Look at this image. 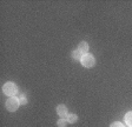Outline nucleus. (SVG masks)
<instances>
[{
	"mask_svg": "<svg viewBox=\"0 0 132 127\" xmlns=\"http://www.w3.org/2000/svg\"><path fill=\"white\" fill-rule=\"evenodd\" d=\"M3 92L4 94H6L7 97H14L16 93H18V86L15 85L14 83H6L5 85L3 86Z\"/></svg>",
	"mask_w": 132,
	"mask_h": 127,
	"instance_id": "nucleus-1",
	"label": "nucleus"
},
{
	"mask_svg": "<svg viewBox=\"0 0 132 127\" xmlns=\"http://www.w3.org/2000/svg\"><path fill=\"white\" fill-rule=\"evenodd\" d=\"M80 62H81V65L84 67H86V68H91V67H93L94 65H96V59H94V57L92 54L86 53V54H84L82 55V58L80 59Z\"/></svg>",
	"mask_w": 132,
	"mask_h": 127,
	"instance_id": "nucleus-2",
	"label": "nucleus"
},
{
	"mask_svg": "<svg viewBox=\"0 0 132 127\" xmlns=\"http://www.w3.org/2000/svg\"><path fill=\"white\" fill-rule=\"evenodd\" d=\"M19 105H20L19 98H15V97H11L10 99H7V101L5 104L7 111H10V112H15L19 108Z\"/></svg>",
	"mask_w": 132,
	"mask_h": 127,
	"instance_id": "nucleus-3",
	"label": "nucleus"
},
{
	"mask_svg": "<svg viewBox=\"0 0 132 127\" xmlns=\"http://www.w3.org/2000/svg\"><path fill=\"white\" fill-rule=\"evenodd\" d=\"M57 113L60 118H67V115H69V108L66 107L65 105H63V104H61V105H58Z\"/></svg>",
	"mask_w": 132,
	"mask_h": 127,
	"instance_id": "nucleus-4",
	"label": "nucleus"
},
{
	"mask_svg": "<svg viewBox=\"0 0 132 127\" xmlns=\"http://www.w3.org/2000/svg\"><path fill=\"white\" fill-rule=\"evenodd\" d=\"M77 50L79 51V52L81 53L82 55L86 54V53L88 52V44L86 41H81L79 45H78V48H77Z\"/></svg>",
	"mask_w": 132,
	"mask_h": 127,
	"instance_id": "nucleus-5",
	"label": "nucleus"
},
{
	"mask_svg": "<svg viewBox=\"0 0 132 127\" xmlns=\"http://www.w3.org/2000/svg\"><path fill=\"white\" fill-rule=\"evenodd\" d=\"M125 124L129 127H132V111H130L125 114Z\"/></svg>",
	"mask_w": 132,
	"mask_h": 127,
	"instance_id": "nucleus-6",
	"label": "nucleus"
},
{
	"mask_svg": "<svg viewBox=\"0 0 132 127\" xmlns=\"http://www.w3.org/2000/svg\"><path fill=\"white\" fill-rule=\"evenodd\" d=\"M78 121V116L76 114H69L67 115V122L69 124H74V122Z\"/></svg>",
	"mask_w": 132,
	"mask_h": 127,
	"instance_id": "nucleus-7",
	"label": "nucleus"
},
{
	"mask_svg": "<svg viewBox=\"0 0 132 127\" xmlns=\"http://www.w3.org/2000/svg\"><path fill=\"white\" fill-rule=\"evenodd\" d=\"M72 58H73L74 60H79L80 61V59L82 58V54L78 50H74L73 52H72Z\"/></svg>",
	"mask_w": 132,
	"mask_h": 127,
	"instance_id": "nucleus-8",
	"label": "nucleus"
},
{
	"mask_svg": "<svg viewBox=\"0 0 132 127\" xmlns=\"http://www.w3.org/2000/svg\"><path fill=\"white\" fill-rule=\"evenodd\" d=\"M66 125H67V119H65V118H60L57 122L58 127H66Z\"/></svg>",
	"mask_w": 132,
	"mask_h": 127,
	"instance_id": "nucleus-9",
	"label": "nucleus"
},
{
	"mask_svg": "<svg viewBox=\"0 0 132 127\" xmlns=\"http://www.w3.org/2000/svg\"><path fill=\"white\" fill-rule=\"evenodd\" d=\"M19 102H20V105H26L27 104V99L25 97V94H21L19 97Z\"/></svg>",
	"mask_w": 132,
	"mask_h": 127,
	"instance_id": "nucleus-10",
	"label": "nucleus"
},
{
	"mask_svg": "<svg viewBox=\"0 0 132 127\" xmlns=\"http://www.w3.org/2000/svg\"><path fill=\"white\" fill-rule=\"evenodd\" d=\"M110 127H124V125L121 124V122H119V121H114V122H112V124L110 125Z\"/></svg>",
	"mask_w": 132,
	"mask_h": 127,
	"instance_id": "nucleus-11",
	"label": "nucleus"
},
{
	"mask_svg": "<svg viewBox=\"0 0 132 127\" xmlns=\"http://www.w3.org/2000/svg\"><path fill=\"white\" fill-rule=\"evenodd\" d=\"M127 127H129V126H127Z\"/></svg>",
	"mask_w": 132,
	"mask_h": 127,
	"instance_id": "nucleus-12",
	"label": "nucleus"
}]
</instances>
